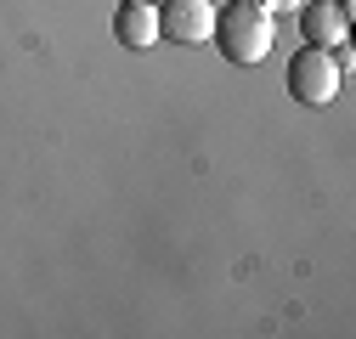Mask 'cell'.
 I'll return each mask as SVG.
<instances>
[{"mask_svg":"<svg viewBox=\"0 0 356 339\" xmlns=\"http://www.w3.org/2000/svg\"><path fill=\"white\" fill-rule=\"evenodd\" d=\"M113 40L124 51H147L159 40V6H147V0H124V6L113 12Z\"/></svg>","mask_w":356,"mask_h":339,"instance_id":"obj_4","label":"cell"},{"mask_svg":"<svg viewBox=\"0 0 356 339\" xmlns=\"http://www.w3.org/2000/svg\"><path fill=\"white\" fill-rule=\"evenodd\" d=\"M294 17H300V28H305V46H323V51L345 46V28H350V23H345L334 6H300Z\"/></svg>","mask_w":356,"mask_h":339,"instance_id":"obj_5","label":"cell"},{"mask_svg":"<svg viewBox=\"0 0 356 339\" xmlns=\"http://www.w3.org/2000/svg\"><path fill=\"white\" fill-rule=\"evenodd\" d=\"M339 79H345V68H339L334 51H323V46H305V51L289 57V97H294L300 108H328V102L339 97Z\"/></svg>","mask_w":356,"mask_h":339,"instance_id":"obj_2","label":"cell"},{"mask_svg":"<svg viewBox=\"0 0 356 339\" xmlns=\"http://www.w3.org/2000/svg\"><path fill=\"white\" fill-rule=\"evenodd\" d=\"M147 6H164V0H147Z\"/></svg>","mask_w":356,"mask_h":339,"instance_id":"obj_8","label":"cell"},{"mask_svg":"<svg viewBox=\"0 0 356 339\" xmlns=\"http://www.w3.org/2000/svg\"><path fill=\"white\" fill-rule=\"evenodd\" d=\"M334 12H339V17L350 23V12H356V0H334Z\"/></svg>","mask_w":356,"mask_h":339,"instance_id":"obj_7","label":"cell"},{"mask_svg":"<svg viewBox=\"0 0 356 339\" xmlns=\"http://www.w3.org/2000/svg\"><path fill=\"white\" fill-rule=\"evenodd\" d=\"M254 6H266V12H272V17H277V12H300V6H305V0H254Z\"/></svg>","mask_w":356,"mask_h":339,"instance_id":"obj_6","label":"cell"},{"mask_svg":"<svg viewBox=\"0 0 356 339\" xmlns=\"http://www.w3.org/2000/svg\"><path fill=\"white\" fill-rule=\"evenodd\" d=\"M209 40H215L232 63L254 68V63L272 57L277 17L266 12V6H254V0H232V6H215V34H209Z\"/></svg>","mask_w":356,"mask_h":339,"instance_id":"obj_1","label":"cell"},{"mask_svg":"<svg viewBox=\"0 0 356 339\" xmlns=\"http://www.w3.org/2000/svg\"><path fill=\"white\" fill-rule=\"evenodd\" d=\"M209 34H215V6L209 0H164L159 40H170V46H204Z\"/></svg>","mask_w":356,"mask_h":339,"instance_id":"obj_3","label":"cell"}]
</instances>
